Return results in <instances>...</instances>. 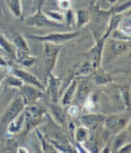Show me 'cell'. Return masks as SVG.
<instances>
[{
    "label": "cell",
    "mask_w": 131,
    "mask_h": 153,
    "mask_svg": "<svg viewBox=\"0 0 131 153\" xmlns=\"http://www.w3.org/2000/svg\"><path fill=\"white\" fill-rule=\"evenodd\" d=\"M42 113L40 108L36 106H29L25 108L24 116L26 120V129L30 130L32 128L37 126L40 122Z\"/></svg>",
    "instance_id": "obj_5"
},
{
    "label": "cell",
    "mask_w": 131,
    "mask_h": 153,
    "mask_svg": "<svg viewBox=\"0 0 131 153\" xmlns=\"http://www.w3.org/2000/svg\"><path fill=\"white\" fill-rule=\"evenodd\" d=\"M11 11L16 17H20L22 14L20 0H8Z\"/></svg>",
    "instance_id": "obj_21"
},
{
    "label": "cell",
    "mask_w": 131,
    "mask_h": 153,
    "mask_svg": "<svg viewBox=\"0 0 131 153\" xmlns=\"http://www.w3.org/2000/svg\"><path fill=\"white\" fill-rule=\"evenodd\" d=\"M120 152H130V143L126 144L123 147L120 148L119 150Z\"/></svg>",
    "instance_id": "obj_28"
},
{
    "label": "cell",
    "mask_w": 131,
    "mask_h": 153,
    "mask_svg": "<svg viewBox=\"0 0 131 153\" xmlns=\"http://www.w3.org/2000/svg\"><path fill=\"white\" fill-rule=\"evenodd\" d=\"M111 47L113 52L115 54H117V55H118V54H120L123 52H124L126 50V48H127L128 45L126 41L115 39V40L111 41Z\"/></svg>",
    "instance_id": "obj_13"
},
{
    "label": "cell",
    "mask_w": 131,
    "mask_h": 153,
    "mask_svg": "<svg viewBox=\"0 0 131 153\" xmlns=\"http://www.w3.org/2000/svg\"><path fill=\"white\" fill-rule=\"evenodd\" d=\"M49 84H50V90H51L52 98L55 100V101H56L57 98H58V89H59V86H60V79H57V78H55L53 75L50 74Z\"/></svg>",
    "instance_id": "obj_16"
},
{
    "label": "cell",
    "mask_w": 131,
    "mask_h": 153,
    "mask_svg": "<svg viewBox=\"0 0 131 153\" xmlns=\"http://www.w3.org/2000/svg\"><path fill=\"white\" fill-rule=\"evenodd\" d=\"M25 120V116L24 114H20L17 117L14 119L13 120L9 123V130L12 133H16V132L19 131L22 127V123L23 122V120Z\"/></svg>",
    "instance_id": "obj_19"
},
{
    "label": "cell",
    "mask_w": 131,
    "mask_h": 153,
    "mask_svg": "<svg viewBox=\"0 0 131 153\" xmlns=\"http://www.w3.org/2000/svg\"><path fill=\"white\" fill-rule=\"evenodd\" d=\"M16 58L22 66L26 67H30L34 64L35 58L29 55L28 52L16 51Z\"/></svg>",
    "instance_id": "obj_9"
},
{
    "label": "cell",
    "mask_w": 131,
    "mask_h": 153,
    "mask_svg": "<svg viewBox=\"0 0 131 153\" xmlns=\"http://www.w3.org/2000/svg\"><path fill=\"white\" fill-rule=\"evenodd\" d=\"M26 104V101L22 95L17 96L5 111L2 119V123H9L12 120L15 119L25 109Z\"/></svg>",
    "instance_id": "obj_2"
},
{
    "label": "cell",
    "mask_w": 131,
    "mask_h": 153,
    "mask_svg": "<svg viewBox=\"0 0 131 153\" xmlns=\"http://www.w3.org/2000/svg\"><path fill=\"white\" fill-rule=\"evenodd\" d=\"M8 66V63H7L6 61L3 59V58L0 56V66Z\"/></svg>",
    "instance_id": "obj_30"
},
{
    "label": "cell",
    "mask_w": 131,
    "mask_h": 153,
    "mask_svg": "<svg viewBox=\"0 0 131 153\" xmlns=\"http://www.w3.org/2000/svg\"><path fill=\"white\" fill-rule=\"evenodd\" d=\"M14 46L15 47V48H17V51L29 53V47L28 46L26 39L22 35L19 34L14 38Z\"/></svg>",
    "instance_id": "obj_17"
},
{
    "label": "cell",
    "mask_w": 131,
    "mask_h": 153,
    "mask_svg": "<svg viewBox=\"0 0 131 153\" xmlns=\"http://www.w3.org/2000/svg\"><path fill=\"white\" fill-rule=\"evenodd\" d=\"M48 15H49L50 17L51 18V19H53V20L55 21H58L59 22H61V21L63 20V16L61 15V14L58 13V12H51L48 13Z\"/></svg>",
    "instance_id": "obj_26"
},
{
    "label": "cell",
    "mask_w": 131,
    "mask_h": 153,
    "mask_svg": "<svg viewBox=\"0 0 131 153\" xmlns=\"http://www.w3.org/2000/svg\"><path fill=\"white\" fill-rule=\"evenodd\" d=\"M90 91V88L87 83H81L77 91V98L79 102L82 103L87 101Z\"/></svg>",
    "instance_id": "obj_12"
},
{
    "label": "cell",
    "mask_w": 131,
    "mask_h": 153,
    "mask_svg": "<svg viewBox=\"0 0 131 153\" xmlns=\"http://www.w3.org/2000/svg\"><path fill=\"white\" fill-rule=\"evenodd\" d=\"M87 136V132L85 128L80 127L76 131V140L79 143H82L86 140Z\"/></svg>",
    "instance_id": "obj_23"
},
{
    "label": "cell",
    "mask_w": 131,
    "mask_h": 153,
    "mask_svg": "<svg viewBox=\"0 0 131 153\" xmlns=\"http://www.w3.org/2000/svg\"><path fill=\"white\" fill-rule=\"evenodd\" d=\"M26 22L28 25L36 27H61L62 26L61 24L49 19L41 12H38L28 18Z\"/></svg>",
    "instance_id": "obj_3"
},
{
    "label": "cell",
    "mask_w": 131,
    "mask_h": 153,
    "mask_svg": "<svg viewBox=\"0 0 131 153\" xmlns=\"http://www.w3.org/2000/svg\"><path fill=\"white\" fill-rule=\"evenodd\" d=\"M76 81H73L72 84L70 85V86L68 88V89L66 90L65 94H64L63 98H62V104H63L64 105H68V104H71L72 100V97H73L74 95V93L76 91Z\"/></svg>",
    "instance_id": "obj_15"
},
{
    "label": "cell",
    "mask_w": 131,
    "mask_h": 153,
    "mask_svg": "<svg viewBox=\"0 0 131 153\" xmlns=\"http://www.w3.org/2000/svg\"><path fill=\"white\" fill-rule=\"evenodd\" d=\"M61 7L62 9H68V7L70 6V4L68 2V0H64V1H61Z\"/></svg>",
    "instance_id": "obj_29"
},
{
    "label": "cell",
    "mask_w": 131,
    "mask_h": 153,
    "mask_svg": "<svg viewBox=\"0 0 131 153\" xmlns=\"http://www.w3.org/2000/svg\"><path fill=\"white\" fill-rule=\"evenodd\" d=\"M111 81L109 76L107 75H97L96 76V82L97 84H106Z\"/></svg>",
    "instance_id": "obj_24"
},
{
    "label": "cell",
    "mask_w": 131,
    "mask_h": 153,
    "mask_svg": "<svg viewBox=\"0 0 131 153\" xmlns=\"http://www.w3.org/2000/svg\"><path fill=\"white\" fill-rule=\"evenodd\" d=\"M89 21V15L86 11L80 10L78 12V25L79 27L84 25Z\"/></svg>",
    "instance_id": "obj_22"
},
{
    "label": "cell",
    "mask_w": 131,
    "mask_h": 153,
    "mask_svg": "<svg viewBox=\"0 0 131 153\" xmlns=\"http://www.w3.org/2000/svg\"><path fill=\"white\" fill-rule=\"evenodd\" d=\"M102 120H104L103 117L100 115L87 114L82 117V121L88 127H94Z\"/></svg>",
    "instance_id": "obj_14"
},
{
    "label": "cell",
    "mask_w": 131,
    "mask_h": 153,
    "mask_svg": "<svg viewBox=\"0 0 131 153\" xmlns=\"http://www.w3.org/2000/svg\"><path fill=\"white\" fill-rule=\"evenodd\" d=\"M61 1H64V0H61Z\"/></svg>",
    "instance_id": "obj_31"
},
{
    "label": "cell",
    "mask_w": 131,
    "mask_h": 153,
    "mask_svg": "<svg viewBox=\"0 0 131 153\" xmlns=\"http://www.w3.org/2000/svg\"><path fill=\"white\" fill-rule=\"evenodd\" d=\"M12 73L14 74V76L19 78L22 82L26 83L27 85H30L35 86V87H36L37 88H38V89H40L42 91H44V85L31 72L22 69H14L12 70Z\"/></svg>",
    "instance_id": "obj_4"
},
{
    "label": "cell",
    "mask_w": 131,
    "mask_h": 153,
    "mask_svg": "<svg viewBox=\"0 0 131 153\" xmlns=\"http://www.w3.org/2000/svg\"><path fill=\"white\" fill-rule=\"evenodd\" d=\"M80 34L78 31L67 32V33H54V34H47L44 36L29 35V37L33 41H42V42L49 43H64L73 40Z\"/></svg>",
    "instance_id": "obj_1"
},
{
    "label": "cell",
    "mask_w": 131,
    "mask_h": 153,
    "mask_svg": "<svg viewBox=\"0 0 131 153\" xmlns=\"http://www.w3.org/2000/svg\"><path fill=\"white\" fill-rule=\"evenodd\" d=\"M78 112H79V110L76 106L71 107L70 109H69V114H70L71 116L72 117L77 116V115L78 114Z\"/></svg>",
    "instance_id": "obj_27"
},
{
    "label": "cell",
    "mask_w": 131,
    "mask_h": 153,
    "mask_svg": "<svg viewBox=\"0 0 131 153\" xmlns=\"http://www.w3.org/2000/svg\"><path fill=\"white\" fill-rule=\"evenodd\" d=\"M103 41L104 40L101 41L100 43L97 44V45L94 49L90 51V64H91L92 67H97L99 66L100 62L101 59V54H102V49H103Z\"/></svg>",
    "instance_id": "obj_8"
},
{
    "label": "cell",
    "mask_w": 131,
    "mask_h": 153,
    "mask_svg": "<svg viewBox=\"0 0 131 153\" xmlns=\"http://www.w3.org/2000/svg\"><path fill=\"white\" fill-rule=\"evenodd\" d=\"M126 119L116 115H112L105 119V125L110 130L114 133H118L125 127Z\"/></svg>",
    "instance_id": "obj_6"
},
{
    "label": "cell",
    "mask_w": 131,
    "mask_h": 153,
    "mask_svg": "<svg viewBox=\"0 0 131 153\" xmlns=\"http://www.w3.org/2000/svg\"><path fill=\"white\" fill-rule=\"evenodd\" d=\"M0 47L12 58H16V50L14 44H12L7 39L0 34Z\"/></svg>",
    "instance_id": "obj_10"
},
{
    "label": "cell",
    "mask_w": 131,
    "mask_h": 153,
    "mask_svg": "<svg viewBox=\"0 0 131 153\" xmlns=\"http://www.w3.org/2000/svg\"><path fill=\"white\" fill-rule=\"evenodd\" d=\"M22 97L24 98L26 103L32 102L36 101L41 95V90L37 88L36 87L30 85L26 84L25 85H22Z\"/></svg>",
    "instance_id": "obj_7"
},
{
    "label": "cell",
    "mask_w": 131,
    "mask_h": 153,
    "mask_svg": "<svg viewBox=\"0 0 131 153\" xmlns=\"http://www.w3.org/2000/svg\"><path fill=\"white\" fill-rule=\"evenodd\" d=\"M92 69H93V67H92L90 62H84V64L83 66H82V67L80 69V72H80V74L85 75L89 73Z\"/></svg>",
    "instance_id": "obj_25"
},
{
    "label": "cell",
    "mask_w": 131,
    "mask_h": 153,
    "mask_svg": "<svg viewBox=\"0 0 131 153\" xmlns=\"http://www.w3.org/2000/svg\"><path fill=\"white\" fill-rule=\"evenodd\" d=\"M121 21H122V15H115L111 18L109 24V28H108L107 33H106L105 35H104L103 40H105V38H107V37L110 35V34H111V32L114 31V30H116L117 27L119 26Z\"/></svg>",
    "instance_id": "obj_18"
},
{
    "label": "cell",
    "mask_w": 131,
    "mask_h": 153,
    "mask_svg": "<svg viewBox=\"0 0 131 153\" xmlns=\"http://www.w3.org/2000/svg\"><path fill=\"white\" fill-rule=\"evenodd\" d=\"M44 56L48 59L51 61H54V59L57 57V54L58 52V47H56L53 43L45 42L44 46Z\"/></svg>",
    "instance_id": "obj_11"
},
{
    "label": "cell",
    "mask_w": 131,
    "mask_h": 153,
    "mask_svg": "<svg viewBox=\"0 0 131 153\" xmlns=\"http://www.w3.org/2000/svg\"><path fill=\"white\" fill-rule=\"evenodd\" d=\"M51 109H52V113L55 119H57V120L59 123H63L66 119V114L65 113L63 108H61L59 106H57V105H53Z\"/></svg>",
    "instance_id": "obj_20"
}]
</instances>
